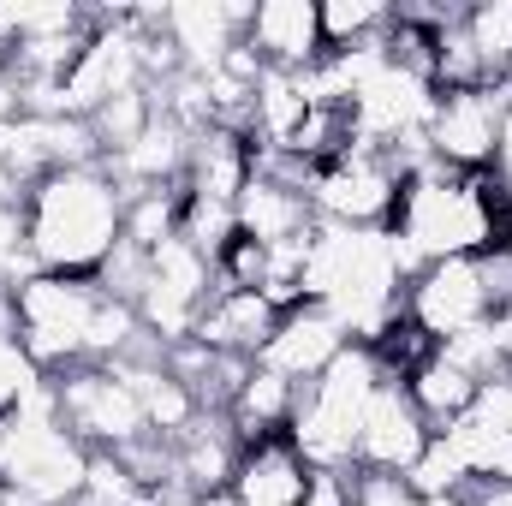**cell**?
<instances>
[{"label":"cell","mask_w":512,"mask_h":506,"mask_svg":"<svg viewBox=\"0 0 512 506\" xmlns=\"http://www.w3.org/2000/svg\"><path fill=\"white\" fill-rule=\"evenodd\" d=\"M507 221L512 203L489 173H453V167L429 161L399 185L387 233H393V256H399L405 280H417L429 262L489 251L495 239H507Z\"/></svg>","instance_id":"6da1fadb"},{"label":"cell","mask_w":512,"mask_h":506,"mask_svg":"<svg viewBox=\"0 0 512 506\" xmlns=\"http://www.w3.org/2000/svg\"><path fill=\"white\" fill-rule=\"evenodd\" d=\"M126 239V191L108 167H66L24 191V245L36 274H96Z\"/></svg>","instance_id":"7a4b0ae2"},{"label":"cell","mask_w":512,"mask_h":506,"mask_svg":"<svg viewBox=\"0 0 512 506\" xmlns=\"http://www.w3.org/2000/svg\"><path fill=\"white\" fill-rule=\"evenodd\" d=\"M102 304H108V292L96 286V274H30L12 292L18 340L42 376H66V370L90 364Z\"/></svg>","instance_id":"3957f363"},{"label":"cell","mask_w":512,"mask_h":506,"mask_svg":"<svg viewBox=\"0 0 512 506\" xmlns=\"http://www.w3.org/2000/svg\"><path fill=\"white\" fill-rule=\"evenodd\" d=\"M209 298H215V262L197 256L185 239H167L161 251L149 256V280H143V292H137L131 310H137L143 334L161 352H173V346H185L197 334Z\"/></svg>","instance_id":"277c9868"},{"label":"cell","mask_w":512,"mask_h":506,"mask_svg":"<svg viewBox=\"0 0 512 506\" xmlns=\"http://www.w3.org/2000/svg\"><path fill=\"white\" fill-rule=\"evenodd\" d=\"M60 393V417L66 429L90 447V453H126L137 441H149V417L131 393V381L108 364H78L66 376H54Z\"/></svg>","instance_id":"5b68a950"},{"label":"cell","mask_w":512,"mask_h":506,"mask_svg":"<svg viewBox=\"0 0 512 506\" xmlns=\"http://www.w3.org/2000/svg\"><path fill=\"white\" fill-rule=\"evenodd\" d=\"M399 185H405V173L387 161L382 149H346V155H334L328 167H316L310 173V209H316V221H328V227H387L393 221V203H399Z\"/></svg>","instance_id":"8992f818"},{"label":"cell","mask_w":512,"mask_h":506,"mask_svg":"<svg viewBox=\"0 0 512 506\" xmlns=\"http://www.w3.org/2000/svg\"><path fill=\"white\" fill-rule=\"evenodd\" d=\"M429 114H435V84L399 60L376 66L358 96L346 102V120H352V143L358 149H393L399 137H417L429 131Z\"/></svg>","instance_id":"52a82bcc"},{"label":"cell","mask_w":512,"mask_h":506,"mask_svg":"<svg viewBox=\"0 0 512 506\" xmlns=\"http://www.w3.org/2000/svg\"><path fill=\"white\" fill-rule=\"evenodd\" d=\"M501 90H441L429 114V155L453 173H489L495 143H501Z\"/></svg>","instance_id":"ba28073f"},{"label":"cell","mask_w":512,"mask_h":506,"mask_svg":"<svg viewBox=\"0 0 512 506\" xmlns=\"http://www.w3.org/2000/svg\"><path fill=\"white\" fill-rule=\"evenodd\" d=\"M429 435L435 429L411 405L405 381H382L358 423V477H405L417 465V453L429 447Z\"/></svg>","instance_id":"9c48e42d"},{"label":"cell","mask_w":512,"mask_h":506,"mask_svg":"<svg viewBox=\"0 0 512 506\" xmlns=\"http://www.w3.org/2000/svg\"><path fill=\"white\" fill-rule=\"evenodd\" d=\"M405 316L441 346L453 334H465L471 322L495 316L489 298H483V280H477V262L471 256H447V262H429L411 286H405Z\"/></svg>","instance_id":"30bf717a"},{"label":"cell","mask_w":512,"mask_h":506,"mask_svg":"<svg viewBox=\"0 0 512 506\" xmlns=\"http://www.w3.org/2000/svg\"><path fill=\"white\" fill-rule=\"evenodd\" d=\"M346 346H352L346 322H340L328 304H310V298H304V304L280 310V322H274L268 346L256 352V364L274 370V376H286V381H298V387H310Z\"/></svg>","instance_id":"8fae6325"},{"label":"cell","mask_w":512,"mask_h":506,"mask_svg":"<svg viewBox=\"0 0 512 506\" xmlns=\"http://www.w3.org/2000/svg\"><path fill=\"white\" fill-rule=\"evenodd\" d=\"M256 6H239V0H173L161 6V36L173 42L179 66L185 72H215L251 30Z\"/></svg>","instance_id":"7c38bea8"},{"label":"cell","mask_w":512,"mask_h":506,"mask_svg":"<svg viewBox=\"0 0 512 506\" xmlns=\"http://www.w3.org/2000/svg\"><path fill=\"white\" fill-rule=\"evenodd\" d=\"M173 447V483H167V501L173 506L179 495H209V489H233V471H239V453H245V441L233 435V423H227V411H203L179 441H167Z\"/></svg>","instance_id":"4fadbf2b"},{"label":"cell","mask_w":512,"mask_h":506,"mask_svg":"<svg viewBox=\"0 0 512 506\" xmlns=\"http://www.w3.org/2000/svg\"><path fill=\"white\" fill-rule=\"evenodd\" d=\"M245 42L256 48L262 66L274 72H310L328 48H322V6L316 0H262L251 12Z\"/></svg>","instance_id":"5bb4252c"},{"label":"cell","mask_w":512,"mask_h":506,"mask_svg":"<svg viewBox=\"0 0 512 506\" xmlns=\"http://www.w3.org/2000/svg\"><path fill=\"white\" fill-rule=\"evenodd\" d=\"M274 322H280V310H274L262 292L215 286V298H209V310H203V322H197L191 340L209 346V352H221V358H245V364H256V352L268 346Z\"/></svg>","instance_id":"9a60e30c"},{"label":"cell","mask_w":512,"mask_h":506,"mask_svg":"<svg viewBox=\"0 0 512 506\" xmlns=\"http://www.w3.org/2000/svg\"><path fill=\"white\" fill-rule=\"evenodd\" d=\"M233 209H239V233L256 239L262 251H268V245H292V239H304V233L316 227V209H310L304 185L274 179V173H251V185L239 191Z\"/></svg>","instance_id":"2e32d148"},{"label":"cell","mask_w":512,"mask_h":506,"mask_svg":"<svg viewBox=\"0 0 512 506\" xmlns=\"http://www.w3.org/2000/svg\"><path fill=\"white\" fill-rule=\"evenodd\" d=\"M256 173V149L245 131L227 126H203L191 137V161H185V191L197 197H221V203H239V191L251 185Z\"/></svg>","instance_id":"e0dca14e"},{"label":"cell","mask_w":512,"mask_h":506,"mask_svg":"<svg viewBox=\"0 0 512 506\" xmlns=\"http://www.w3.org/2000/svg\"><path fill=\"white\" fill-rule=\"evenodd\" d=\"M304 477H310V465L298 459V447L286 435H268V441H251L239 453L233 495H239V506H298Z\"/></svg>","instance_id":"ac0fdd59"},{"label":"cell","mask_w":512,"mask_h":506,"mask_svg":"<svg viewBox=\"0 0 512 506\" xmlns=\"http://www.w3.org/2000/svg\"><path fill=\"white\" fill-rule=\"evenodd\" d=\"M298 381L274 376V370H262L251 364L245 381L233 387V399H227V423H233V435L251 447V441H268V435H286L292 429V411H298Z\"/></svg>","instance_id":"d6986e66"},{"label":"cell","mask_w":512,"mask_h":506,"mask_svg":"<svg viewBox=\"0 0 512 506\" xmlns=\"http://www.w3.org/2000/svg\"><path fill=\"white\" fill-rule=\"evenodd\" d=\"M405 393H411V405L423 411V423L441 435L453 417H465V411L477 405L483 381H471L459 364H447V358H441V346H435V352H429V358H423V364L405 376Z\"/></svg>","instance_id":"ffe728a7"},{"label":"cell","mask_w":512,"mask_h":506,"mask_svg":"<svg viewBox=\"0 0 512 506\" xmlns=\"http://www.w3.org/2000/svg\"><path fill=\"white\" fill-rule=\"evenodd\" d=\"M441 358L447 364H459L471 381H501L512 376V322L507 316H483V322H471L465 334H453V340H441Z\"/></svg>","instance_id":"44dd1931"},{"label":"cell","mask_w":512,"mask_h":506,"mask_svg":"<svg viewBox=\"0 0 512 506\" xmlns=\"http://www.w3.org/2000/svg\"><path fill=\"white\" fill-rule=\"evenodd\" d=\"M179 239H185L197 256L221 262V256L233 251V239H239V209L221 203V197H197V191H185V197H179Z\"/></svg>","instance_id":"7402d4cb"},{"label":"cell","mask_w":512,"mask_h":506,"mask_svg":"<svg viewBox=\"0 0 512 506\" xmlns=\"http://www.w3.org/2000/svg\"><path fill=\"white\" fill-rule=\"evenodd\" d=\"M387 24H393V12L382 0H322V48L328 54L376 42V36H387Z\"/></svg>","instance_id":"603a6c76"},{"label":"cell","mask_w":512,"mask_h":506,"mask_svg":"<svg viewBox=\"0 0 512 506\" xmlns=\"http://www.w3.org/2000/svg\"><path fill=\"white\" fill-rule=\"evenodd\" d=\"M399 483H405L417 501H447V495H471V489H477V483H471V471L453 459V447H447L441 435H429V447L417 453V465H411Z\"/></svg>","instance_id":"cb8c5ba5"},{"label":"cell","mask_w":512,"mask_h":506,"mask_svg":"<svg viewBox=\"0 0 512 506\" xmlns=\"http://www.w3.org/2000/svg\"><path fill=\"white\" fill-rule=\"evenodd\" d=\"M465 36L471 48L483 54L489 78H512V0H483V6H465Z\"/></svg>","instance_id":"d4e9b609"},{"label":"cell","mask_w":512,"mask_h":506,"mask_svg":"<svg viewBox=\"0 0 512 506\" xmlns=\"http://www.w3.org/2000/svg\"><path fill=\"white\" fill-rule=\"evenodd\" d=\"M36 274L30 245H24V197L0 191V292H18Z\"/></svg>","instance_id":"484cf974"},{"label":"cell","mask_w":512,"mask_h":506,"mask_svg":"<svg viewBox=\"0 0 512 506\" xmlns=\"http://www.w3.org/2000/svg\"><path fill=\"white\" fill-rule=\"evenodd\" d=\"M42 381L48 376L36 370V358L24 352V340L18 334H0V411H18L24 393H36Z\"/></svg>","instance_id":"4316f807"},{"label":"cell","mask_w":512,"mask_h":506,"mask_svg":"<svg viewBox=\"0 0 512 506\" xmlns=\"http://www.w3.org/2000/svg\"><path fill=\"white\" fill-rule=\"evenodd\" d=\"M471 262H477V280H483L489 310H495V316H507V310H512V245H507V239H495L489 251H477Z\"/></svg>","instance_id":"83f0119b"},{"label":"cell","mask_w":512,"mask_h":506,"mask_svg":"<svg viewBox=\"0 0 512 506\" xmlns=\"http://www.w3.org/2000/svg\"><path fill=\"white\" fill-rule=\"evenodd\" d=\"M298 506H358V471H310Z\"/></svg>","instance_id":"f1b7e54d"},{"label":"cell","mask_w":512,"mask_h":506,"mask_svg":"<svg viewBox=\"0 0 512 506\" xmlns=\"http://www.w3.org/2000/svg\"><path fill=\"white\" fill-rule=\"evenodd\" d=\"M495 90H501V143H495V167H489V179L501 185V197L512 203V78H495Z\"/></svg>","instance_id":"f546056e"},{"label":"cell","mask_w":512,"mask_h":506,"mask_svg":"<svg viewBox=\"0 0 512 506\" xmlns=\"http://www.w3.org/2000/svg\"><path fill=\"white\" fill-rule=\"evenodd\" d=\"M477 405H483V411H489V417H495V423H507V429H512V376L489 381V387H483V393H477Z\"/></svg>","instance_id":"4dcf8cb0"},{"label":"cell","mask_w":512,"mask_h":506,"mask_svg":"<svg viewBox=\"0 0 512 506\" xmlns=\"http://www.w3.org/2000/svg\"><path fill=\"white\" fill-rule=\"evenodd\" d=\"M173 506H239V495L233 489H209V495H179Z\"/></svg>","instance_id":"1f68e13d"},{"label":"cell","mask_w":512,"mask_h":506,"mask_svg":"<svg viewBox=\"0 0 512 506\" xmlns=\"http://www.w3.org/2000/svg\"><path fill=\"white\" fill-rule=\"evenodd\" d=\"M471 506H512V489H501V483H483V489H471Z\"/></svg>","instance_id":"d6a6232c"},{"label":"cell","mask_w":512,"mask_h":506,"mask_svg":"<svg viewBox=\"0 0 512 506\" xmlns=\"http://www.w3.org/2000/svg\"><path fill=\"white\" fill-rule=\"evenodd\" d=\"M417 506H471V495H447V501H417Z\"/></svg>","instance_id":"836d02e7"},{"label":"cell","mask_w":512,"mask_h":506,"mask_svg":"<svg viewBox=\"0 0 512 506\" xmlns=\"http://www.w3.org/2000/svg\"><path fill=\"white\" fill-rule=\"evenodd\" d=\"M6 435H12V411H0V453H6Z\"/></svg>","instance_id":"e575fe53"},{"label":"cell","mask_w":512,"mask_h":506,"mask_svg":"<svg viewBox=\"0 0 512 506\" xmlns=\"http://www.w3.org/2000/svg\"><path fill=\"white\" fill-rule=\"evenodd\" d=\"M507 245H512V221H507Z\"/></svg>","instance_id":"d590c367"},{"label":"cell","mask_w":512,"mask_h":506,"mask_svg":"<svg viewBox=\"0 0 512 506\" xmlns=\"http://www.w3.org/2000/svg\"><path fill=\"white\" fill-rule=\"evenodd\" d=\"M507 322H512V310H507Z\"/></svg>","instance_id":"8d00e7d4"}]
</instances>
